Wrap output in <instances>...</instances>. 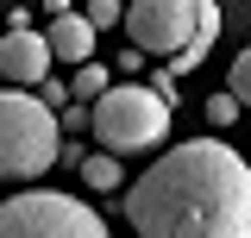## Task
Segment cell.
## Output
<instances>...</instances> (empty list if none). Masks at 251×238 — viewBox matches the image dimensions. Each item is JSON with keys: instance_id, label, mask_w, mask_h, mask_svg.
<instances>
[{"instance_id": "11", "label": "cell", "mask_w": 251, "mask_h": 238, "mask_svg": "<svg viewBox=\"0 0 251 238\" xmlns=\"http://www.w3.org/2000/svg\"><path fill=\"white\" fill-rule=\"evenodd\" d=\"M82 13H88L94 25H126V0H88Z\"/></svg>"}, {"instance_id": "14", "label": "cell", "mask_w": 251, "mask_h": 238, "mask_svg": "<svg viewBox=\"0 0 251 238\" xmlns=\"http://www.w3.org/2000/svg\"><path fill=\"white\" fill-rule=\"evenodd\" d=\"M38 6H44V13H50V19H63V13H75V6H69V0H38Z\"/></svg>"}, {"instance_id": "4", "label": "cell", "mask_w": 251, "mask_h": 238, "mask_svg": "<svg viewBox=\"0 0 251 238\" xmlns=\"http://www.w3.org/2000/svg\"><path fill=\"white\" fill-rule=\"evenodd\" d=\"M0 238H113L107 219L57 188H25L13 201H0Z\"/></svg>"}, {"instance_id": "10", "label": "cell", "mask_w": 251, "mask_h": 238, "mask_svg": "<svg viewBox=\"0 0 251 238\" xmlns=\"http://www.w3.org/2000/svg\"><path fill=\"white\" fill-rule=\"evenodd\" d=\"M113 88V75H107V69H100V63H82V69H75V82H69V94H75V100H100V94Z\"/></svg>"}, {"instance_id": "9", "label": "cell", "mask_w": 251, "mask_h": 238, "mask_svg": "<svg viewBox=\"0 0 251 238\" xmlns=\"http://www.w3.org/2000/svg\"><path fill=\"white\" fill-rule=\"evenodd\" d=\"M201 113H207V125L232 132V125H239V113H245V100H239L232 88H220V94H207V107H201Z\"/></svg>"}, {"instance_id": "12", "label": "cell", "mask_w": 251, "mask_h": 238, "mask_svg": "<svg viewBox=\"0 0 251 238\" xmlns=\"http://www.w3.org/2000/svg\"><path fill=\"white\" fill-rule=\"evenodd\" d=\"M232 94L251 107V50H239V63H232Z\"/></svg>"}, {"instance_id": "1", "label": "cell", "mask_w": 251, "mask_h": 238, "mask_svg": "<svg viewBox=\"0 0 251 238\" xmlns=\"http://www.w3.org/2000/svg\"><path fill=\"white\" fill-rule=\"evenodd\" d=\"M138 238H251V163L220 138H182L126 188Z\"/></svg>"}, {"instance_id": "2", "label": "cell", "mask_w": 251, "mask_h": 238, "mask_svg": "<svg viewBox=\"0 0 251 238\" xmlns=\"http://www.w3.org/2000/svg\"><path fill=\"white\" fill-rule=\"evenodd\" d=\"M63 119L38 88H0V182H31L57 169Z\"/></svg>"}, {"instance_id": "3", "label": "cell", "mask_w": 251, "mask_h": 238, "mask_svg": "<svg viewBox=\"0 0 251 238\" xmlns=\"http://www.w3.org/2000/svg\"><path fill=\"white\" fill-rule=\"evenodd\" d=\"M176 125V100H163L151 82H113V88L94 100V138L113 157H138V150H157Z\"/></svg>"}, {"instance_id": "6", "label": "cell", "mask_w": 251, "mask_h": 238, "mask_svg": "<svg viewBox=\"0 0 251 238\" xmlns=\"http://www.w3.org/2000/svg\"><path fill=\"white\" fill-rule=\"evenodd\" d=\"M50 69H57V50H50L44 31H31V25L0 31V82L6 88H44Z\"/></svg>"}, {"instance_id": "7", "label": "cell", "mask_w": 251, "mask_h": 238, "mask_svg": "<svg viewBox=\"0 0 251 238\" xmlns=\"http://www.w3.org/2000/svg\"><path fill=\"white\" fill-rule=\"evenodd\" d=\"M50 50H57L63 69H82V63H94V38H100V25H94L88 13H63V19H50Z\"/></svg>"}, {"instance_id": "8", "label": "cell", "mask_w": 251, "mask_h": 238, "mask_svg": "<svg viewBox=\"0 0 251 238\" xmlns=\"http://www.w3.org/2000/svg\"><path fill=\"white\" fill-rule=\"evenodd\" d=\"M82 182H88L94 194H107V188H120V157H113V150H94L88 163H82Z\"/></svg>"}, {"instance_id": "5", "label": "cell", "mask_w": 251, "mask_h": 238, "mask_svg": "<svg viewBox=\"0 0 251 238\" xmlns=\"http://www.w3.org/2000/svg\"><path fill=\"white\" fill-rule=\"evenodd\" d=\"M126 38L145 57H182L201 38V0H126Z\"/></svg>"}, {"instance_id": "13", "label": "cell", "mask_w": 251, "mask_h": 238, "mask_svg": "<svg viewBox=\"0 0 251 238\" xmlns=\"http://www.w3.org/2000/svg\"><path fill=\"white\" fill-rule=\"evenodd\" d=\"M176 82H182V75H176V69H151V88L163 94V100H176Z\"/></svg>"}]
</instances>
